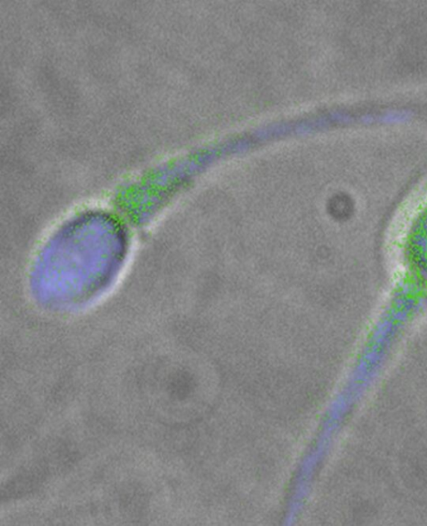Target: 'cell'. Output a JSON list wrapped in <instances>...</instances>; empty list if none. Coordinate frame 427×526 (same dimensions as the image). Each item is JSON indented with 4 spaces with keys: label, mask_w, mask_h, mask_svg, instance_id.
I'll list each match as a JSON object with an SVG mask.
<instances>
[{
    "label": "cell",
    "mask_w": 427,
    "mask_h": 526,
    "mask_svg": "<svg viewBox=\"0 0 427 526\" xmlns=\"http://www.w3.org/2000/svg\"><path fill=\"white\" fill-rule=\"evenodd\" d=\"M329 214L338 219H344L351 214L353 205L349 197L346 195H337L329 201Z\"/></svg>",
    "instance_id": "1"
}]
</instances>
